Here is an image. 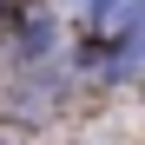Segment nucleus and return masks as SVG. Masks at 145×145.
<instances>
[{
    "instance_id": "f257e3e1",
    "label": "nucleus",
    "mask_w": 145,
    "mask_h": 145,
    "mask_svg": "<svg viewBox=\"0 0 145 145\" xmlns=\"http://www.w3.org/2000/svg\"><path fill=\"white\" fill-rule=\"evenodd\" d=\"M138 0H92V33L99 40H125L132 27H138Z\"/></svg>"
}]
</instances>
